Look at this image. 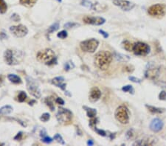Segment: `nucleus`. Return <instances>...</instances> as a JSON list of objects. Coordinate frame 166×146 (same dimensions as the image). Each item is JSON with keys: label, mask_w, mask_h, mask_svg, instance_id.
I'll return each mask as SVG.
<instances>
[{"label": "nucleus", "mask_w": 166, "mask_h": 146, "mask_svg": "<svg viewBox=\"0 0 166 146\" xmlns=\"http://www.w3.org/2000/svg\"><path fill=\"white\" fill-rule=\"evenodd\" d=\"M45 102L46 105L48 106L49 108L52 111H53L55 110V106H54V103H53V100L52 99V98H47L44 100Z\"/></svg>", "instance_id": "nucleus-25"}, {"label": "nucleus", "mask_w": 166, "mask_h": 146, "mask_svg": "<svg viewBox=\"0 0 166 146\" xmlns=\"http://www.w3.org/2000/svg\"><path fill=\"white\" fill-rule=\"evenodd\" d=\"M7 38H8V35H7L5 33H3V32L0 33V39L3 40V39H7Z\"/></svg>", "instance_id": "nucleus-48"}, {"label": "nucleus", "mask_w": 166, "mask_h": 146, "mask_svg": "<svg viewBox=\"0 0 166 146\" xmlns=\"http://www.w3.org/2000/svg\"><path fill=\"white\" fill-rule=\"evenodd\" d=\"M55 102H56V103H58V104L59 105H64L65 103L64 100L62 98H57L56 100H55Z\"/></svg>", "instance_id": "nucleus-45"}, {"label": "nucleus", "mask_w": 166, "mask_h": 146, "mask_svg": "<svg viewBox=\"0 0 166 146\" xmlns=\"http://www.w3.org/2000/svg\"><path fill=\"white\" fill-rule=\"evenodd\" d=\"M53 140L51 137L47 136H44V137H42V141L44 143H47V144H50V143H51L52 142H53Z\"/></svg>", "instance_id": "nucleus-39"}, {"label": "nucleus", "mask_w": 166, "mask_h": 146, "mask_svg": "<svg viewBox=\"0 0 166 146\" xmlns=\"http://www.w3.org/2000/svg\"><path fill=\"white\" fill-rule=\"evenodd\" d=\"M54 140H55V141H57L58 143H59L60 144H62V145H65V142L64 140H63V138H62V135H60L59 134H56L54 136Z\"/></svg>", "instance_id": "nucleus-31"}, {"label": "nucleus", "mask_w": 166, "mask_h": 146, "mask_svg": "<svg viewBox=\"0 0 166 146\" xmlns=\"http://www.w3.org/2000/svg\"><path fill=\"white\" fill-rule=\"evenodd\" d=\"M73 115V112L69 109H64V108H59L56 114L57 120L62 125H69L72 122Z\"/></svg>", "instance_id": "nucleus-3"}, {"label": "nucleus", "mask_w": 166, "mask_h": 146, "mask_svg": "<svg viewBox=\"0 0 166 146\" xmlns=\"http://www.w3.org/2000/svg\"><path fill=\"white\" fill-rule=\"evenodd\" d=\"M98 122V118H95V117H93V118H91L90 121H89V126L92 128V129H95L96 127V124Z\"/></svg>", "instance_id": "nucleus-35"}, {"label": "nucleus", "mask_w": 166, "mask_h": 146, "mask_svg": "<svg viewBox=\"0 0 166 146\" xmlns=\"http://www.w3.org/2000/svg\"><path fill=\"white\" fill-rule=\"evenodd\" d=\"M100 96H101V92L98 87H93L91 89L90 93H89V99H90L91 101H98L100 98Z\"/></svg>", "instance_id": "nucleus-16"}, {"label": "nucleus", "mask_w": 166, "mask_h": 146, "mask_svg": "<svg viewBox=\"0 0 166 146\" xmlns=\"http://www.w3.org/2000/svg\"><path fill=\"white\" fill-rule=\"evenodd\" d=\"M114 56H115V59L118 61H123V62H126V61H129L130 60V58H129L128 55H123L120 54V53H114Z\"/></svg>", "instance_id": "nucleus-21"}, {"label": "nucleus", "mask_w": 166, "mask_h": 146, "mask_svg": "<svg viewBox=\"0 0 166 146\" xmlns=\"http://www.w3.org/2000/svg\"><path fill=\"white\" fill-rule=\"evenodd\" d=\"M122 44H123V48H124L126 50H127V51H129V52L132 51L133 44L131 43L130 42H129V41H127V40H125V41H123Z\"/></svg>", "instance_id": "nucleus-26"}, {"label": "nucleus", "mask_w": 166, "mask_h": 146, "mask_svg": "<svg viewBox=\"0 0 166 146\" xmlns=\"http://www.w3.org/2000/svg\"><path fill=\"white\" fill-rule=\"evenodd\" d=\"M64 77L60 76V77H54L53 80H51V83L55 86L61 88L62 90H65L66 89V84L64 83Z\"/></svg>", "instance_id": "nucleus-17"}, {"label": "nucleus", "mask_w": 166, "mask_h": 146, "mask_svg": "<svg viewBox=\"0 0 166 146\" xmlns=\"http://www.w3.org/2000/svg\"><path fill=\"white\" fill-rule=\"evenodd\" d=\"M67 32H66V30H62L61 32L58 33V34H57V36H58V38H59V39H66V37H67Z\"/></svg>", "instance_id": "nucleus-37"}, {"label": "nucleus", "mask_w": 166, "mask_h": 146, "mask_svg": "<svg viewBox=\"0 0 166 146\" xmlns=\"http://www.w3.org/2000/svg\"><path fill=\"white\" fill-rule=\"evenodd\" d=\"M28 98V96H27V94L25 93L23 91H21V92L19 93L18 96H17V100L20 103H22V102L25 101L26 99Z\"/></svg>", "instance_id": "nucleus-29"}, {"label": "nucleus", "mask_w": 166, "mask_h": 146, "mask_svg": "<svg viewBox=\"0 0 166 146\" xmlns=\"http://www.w3.org/2000/svg\"><path fill=\"white\" fill-rule=\"evenodd\" d=\"M92 4H93L92 2H89V1H88V0H82V1L81 2V5L85 7V8H90V9L92 6Z\"/></svg>", "instance_id": "nucleus-34"}, {"label": "nucleus", "mask_w": 166, "mask_h": 146, "mask_svg": "<svg viewBox=\"0 0 166 146\" xmlns=\"http://www.w3.org/2000/svg\"><path fill=\"white\" fill-rule=\"evenodd\" d=\"M112 55L109 51H100L95 55L94 61L98 68L101 70H106L109 68L112 61Z\"/></svg>", "instance_id": "nucleus-1"}, {"label": "nucleus", "mask_w": 166, "mask_h": 146, "mask_svg": "<svg viewBox=\"0 0 166 146\" xmlns=\"http://www.w3.org/2000/svg\"><path fill=\"white\" fill-rule=\"evenodd\" d=\"M133 136H134V131H133V129H130V130L128 131L127 133H126V138H127L128 140L132 138Z\"/></svg>", "instance_id": "nucleus-40"}, {"label": "nucleus", "mask_w": 166, "mask_h": 146, "mask_svg": "<svg viewBox=\"0 0 166 146\" xmlns=\"http://www.w3.org/2000/svg\"><path fill=\"white\" fill-rule=\"evenodd\" d=\"M94 129H95V131L97 132V134H98L100 135V136H107V133H106V132H105L103 130H101V129H98L96 127H95Z\"/></svg>", "instance_id": "nucleus-41"}, {"label": "nucleus", "mask_w": 166, "mask_h": 146, "mask_svg": "<svg viewBox=\"0 0 166 146\" xmlns=\"http://www.w3.org/2000/svg\"><path fill=\"white\" fill-rule=\"evenodd\" d=\"M83 21L88 24H92V25H102L106 22L105 19L102 17H95V16H86L83 18Z\"/></svg>", "instance_id": "nucleus-14"}, {"label": "nucleus", "mask_w": 166, "mask_h": 146, "mask_svg": "<svg viewBox=\"0 0 166 146\" xmlns=\"http://www.w3.org/2000/svg\"><path fill=\"white\" fill-rule=\"evenodd\" d=\"M40 136H41V137H42H42H44V136H47V132H46V131L44 130V129H43V130L41 131Z\"/></svg>", "instance_id": "nucleus-49"}, {"label": "nucleus", "mask_w": 166, "mask_h": 146, "mask_svg": "<svg viewBox=\"0 0 166 146\" xmlns=\"http://www.w3.org/2000/svg\"><path fill=\"white\" fill-rule=\"evenodd\" d=\"M36 103V101H35V100H32V101H31V102H30L29 105H31V106H32L33 103Z\"/></svg>", "instance_id": "nucleus-53"}, {"label": "nucleus", "mask_w": 166, "mask_h": 146, "mask_svg": "<svg viewBox=\"0 0 166 146\" xmlns=\"http://www.w3.org/2000/svg\"><path fill=\"white\" fill-rule=\"evenodd\" d=\"M4 59L6 62L7 64L10 66H14V65L19 64V63L17 61L16 58L15 57L14 53L11 50H7L4 53Z\"/></svg>", "instance_id": "nucleus-13"}, {"label": "nucleus", "mask_w": 166, "mask_h": 146, "mask_svg": "<svg viewBox=\"0 0 166 146\" xmlns=\"http://www.w3.org/2000/svg\"><path fill=\"white\" fill-rule=\"evenodd\" d=\"M26 84H27V89L28 92L32 96L36 98H41V90L39 87V84L36 80L33 78L32 77L28 76L26 77Z\"/></svg>", "instance_id": "nucleus-4"}, {"label": "nucleus", "mask_w": 166, "mask_h": 146, "mask_svg": "<svg viewBox=\"0 0 166 146\" xmlns=\"http://www.w3.org/2000/svg\"><path fill=\"white\" fill-rule=\"evenodd\" d=\"M108 8V6L104 4H100L98 2H95V3L92 4V6L91 8L92 10L96 12H98V13H100V12H104L107 10Z\"/></svg>", "instance_id": "nucleus-18"}, {"label": "nucleus", "mask_w": 166, "mask_h": 146, "mask_svg": "<svg viewBox=\"0 0 166 146\" xmlns=\"http://www.w3.org/2000/svg\"><path fill=\"white\" fill-rule=\"evenodd\" d=\"M8 10V5L5 0H0V13L4 14Z\"/></svg>", "instance_id": "nucleus-27"}, {"label": "nucleus", "mask_w": 166, "mask_h": 146, "mask_svg": "<svg viewBox=\"0 0 166 146\" xmlns=\"http://www.w3.org/2000/svg\"><path fill=\"white\" fill-rule=\"evenodd\" d=\"M87 145H93L94 141L92 140H88V141H87Z\"/></svg>", "instance_id": "nucleus-51"}, {"label": "nucleus", "mask_w": 166, "mask_h": 146, "mask_svg": "<svg viewBox=\"0 0 166 146\" xmlns=\"http://www.w3.org/2000/svg\"><path fill=\"white\" fill-rule=\"evenodd\" d=\"M132 52L137 55H146L150 53V47L143 42H137L133 44Z\"/></svg>", "instance_id": "nucleus-8"}, {"label": "nucleus", "mask_w": 166, "mask_h": 146, "mask_svg": "<svg viewBox=\"0 0 166 146\" xmlns=\"http://www.w3.org/2000/svg\"><path fill=\"white\" fill-rule=\"evenodd\" d=\"M75 67V65L72 61H69V62H66L64 65V69L66 71H69L71 69H73Z\"/></svg>", "instance_id": "nucleus-36"}, {"label": "nucleus", "mask_w": 166, "mask_h": 146, "mask_svg": "<svg viewBox=\"0 0 166 146\" xmlns=\"http://www.w3.org/2000/svg\"><path fill=\"white\" fill-rule=\"evenodd\" d=\"M37 0H19V3L28 8H32L36 3Z\"/></svg>", "instance_id": "nucleus-24"}, {"label": "nucleus", "mask_w": 166, "mask_h": 146, "mask_svg": "<svg viewBox=\"0 0 166 146\" xmlns=\"http://www.w3.org/2000/svg\"><path fill=\"white\" fill-rule=\"evenodd\" d=\"M160 75V68L156 66L153 63H149L147 65L145 72V77L150 80H155Z\"/></svg>", "instance_id": "nucleus-9"}, {"label": "nucleus", "mask_w": 166, "mask_h": 146, "mask_svg": "<svg viewBox=\"0 0 166 146\" xmlns=\"http://www.w3.org/2000/svg\"><path fill=\"white\" fill-rule=\"evenodd\" d=\"M158 84V85H160V86L163 87V89H166V83H165V82L160 81V82H159V83H157V84Z\"/></svg>", "instance_id": "nucleus-47"}, {"label": "nucleus", "mask_w": 166, "mask_h": 146, "mask_svg": "<svg viewBox=\"0 0 166 146\" xmlns=\"http://www.w3.org/2000/svg\"><path fill=\"white\" fill-rule=\"evenodd\" d=\"M8 78L13 84H20L22 83V80L20 78V77H19L18 75H16L15 74H9L8 75Z\"/></svg>", "instance_id": "nucleus-19"}, {"label": "nucleus", "mask_w": 166, "mask_h": 146, "mask_svg": "<svg viewBox=\"0 0 166 146\" xmlns=\"http://www.w3.org/2000/svg\"><path fill=\"white\" fill-rule=\"evenodd\" d=\"M36 58L38 61L48 66L57 64V57L55 56L53 50H52L51 49H45V50L39 51L37 53Z\"/></svg>", "instance_id": "nucleus-2"}, {"label": "nucleus", "mask_w": 166, "mask_h": 146, "mask_svg": "<svg viewBox=\"0 0 166 146\" xmlns=\"http://www.w3.org/2000/svg\"><path fill=\"white\" fill-rule=\"evenodd\" d=\"M99 33L103 35V38H105V39H107V38L109 37V34L105 32V31L102 30H99Z\"/></svg>", "instance_id": "nucleus-46"}, {"label": "nucleus", "mask_w": 166, "mask_h": 146, "mask_svg": "<svg viewBox=\"0 0 166 146\" xmlns=\"http://www.w3.org/2000/svg\"><path fill=\"white\" fill-rule=\"evenodd\" d=\"M157 142H158V139L156 138V136H145L142 139H140V140L134 142L133 143V145H153L156 144Z\"/></svg>", "instance_id": "nucleus-11"}, {"label": "nucleus", "mask_w": 166, "mask_h": 146, "mask_svg": "<svg viewBox=\"0 0 166 146\" xmlns=\"http://www.w3.org/2000/svg\"><path fill=\"white\" fill-rule=\"evenodd\" d=\"M3 80H4L3 75H0V86L2 84V83H3Z\"/></svg>", "instance_id": "nucleus-52"}, {"label": "nucleus", "mask_w": 166, "mask_h": 146, "mask_svg": "<svg viewBox=\"0 0 166 146\" xmlns=\"http://www.w3.org/2000/svg\"><path fill=\"white\" fill-rule=\"evenodd\" d=\"M99 45V42L97 39H91L88 40L81 42L80 44V47L81 50L85 53H93L96 51Z\"/></svg>", "instance_id": "nucleus-6"}, {"label": "nucleus", "mask_w": 166, "mask_h": 146, "mask_svg": "<svg viewBox=\"0 0 166 146\" xmlns=\"http://www.w3.org/2000/svg\"><path fill=\"white\" fill-rule=\"evenodd\" d=\"M148 13L153 17L161 18L166 13V5L164 4H155L148 9Z\"/></svg>", "instance_id": "nucleus-7"}, {"label": "nucleus", "mask_w": 166, "mask_h": 146, "mask_svg": "<svg viewBox=\"0 0 166 146\" xmlns=\"http://www.w3.org/2000/svg\"><path fill=\"white\" fill-rule=\"evenodd\" d=\"M115 118L122 124H128L129 122V109L125 106H120L115 111Z\"/></svg>", "instance_id": "nucleus-5"}, {"label": "nucleus", "mask_w": 166, "mask_h": 146, "mask_svg": "<svg viewBox=\"0 0 166 146\" xmlns=\"http://www.w3.org/2000/svg\"><path fill=\"white\" fill-rule=\"evenodd\" d=\"M58 29H59V23L55 22V23H54V24H52V25L49 27L48 30H47V33H48V34H50V33H52L55 32V31L58 30Z\"/></svg>", "instance_id": "nucleus-28"}, {"label": "nucleus", "mask_w": 166, "mask_h": 146, "mask_svg": "<svg viewBox=\"0 0 166 146\" xmlns=\"http://www.w3.org/2000/svg\"><path fill=\"white\" fill-rule=\"evenodd\" d=\"M163 126H164V123L163 121L159 118H155L151 122L150 125V129L154 132H159L163 129Z\"/></svg>", "instance_id": "nucleus-15"}, {"label": "nucleus", "mask_w": 166, "mask_h": 146, "mask_svg": "<svg viewBox=\"0 0 166 146\" xmlns=\"http://www.w3.org/2000/svg\"><path fill=\"white\" fill-rule=\"evenodd\" d=\"M113 4L124 11H129L135 7V4L127 0H113Z\"/></svg>", "instance_id": "nucleus-12"}, {"label": "nucleus", "mask_w": 166, "mask_h": 146, "mask_svg": "<svg viewBox=\"0 0 166 146\" xmlns=\"http://www.w3.org/2000/svg\"><path fill=\"white\" fill-rule=\"evenodd\" d=\"M13 109L10 106H5L0 109V114L1 115H8L13 111Z\"/></svg>", "instance_id": "nucleus-22"}, {"label": "nucleus", "mask_w": 166, "mask_h": 146, "mask_svg": "<svg viewBox=\"0 0 166 146\" xmlns=\"http://www.w3.org/2000/svg\"><path fill=\"white\" fill-rule=\"evenodd\" d=\"M129 79L130 80H131L132 82H134V83H137V84H139V83H140L141 82L140 79H138L135 77H133V76H130V77H129Z\"/></svg>", "instance_id": "nucleus-43"}, {"label": "nucleus", "mask_w": 166, "mask_h": 146, "mask_svg": "<svg viewBox=\"0 0 166 146\" xmlns=\"http://www.w3.org/2000/svg\"><path fill=\"white\" fill-rule=\"evenodd\" d=\"M22 136H23V133L21 131L19 132L14 137V140H21V139H22Z\"/></svg>", "instance_id": "nucleus-44"}, {"label": "nucleus", "mask_w": 166, "mask_h": 146, "mask_svg": "<svg viewBox=\"0 0 166 146\" xmlns=\"http://www.w3.org/2000/svg\"><path fill=\"white\" fill-rule=\"evenodd\" d=\"M122 90H123L124 92H129V93H131V94H134V89H133L132 86L131 85H127V86H125L122 88Z\"/></svg>", "instance_id": "nucleus-30"}, {"label": "nucleus", "mask_w": 166, "mask_h": 146, "mask_svg": "<svg viewBox=\"0 0 166 146\" xmlns=\"http://www.w3.org/2000/svg\"><path fill=\"white\" fill-rule=\"evenodd\" d=\"M78 26H80V24H77V23L67 22L64 25V28H66V29H70V28H73V27H78Z\"/></svg>", "instance_id": "nucleus-33"}, {"label": "nucleus", "mask_w": 166, "mask_h": 146, "mask_svg": "<svg viewBox=\"0 0 166 146\" xmlns=\"http://www.w3.org/2000/svg\"><path fill=\"white\" fill-rule=\"evenodd\" d=\"M124 69H125V71H126V72H132L133 71V69H130L131 66H126V67H124Z\"/></svg>", "instance_id": "nucleus-50"}, {"label": "nucleus", "mask_w": 166, "mask_h": 146, "mask_svg": "<svg viewBox=\"0 0 166 146\" xmlns=\"http://www.w3.org/2000/svg\"><path fill=\"white\" fill-rule=\"evenodd\" d=\"M159 99L161 100H166V92L163 91V92H160V94L159 95Z\"/></svg>", "instance_id": "nucleus-42"}, {"label": "nucleus", "mask_w": 166, "mask_h": 146, "mask_svg": "<svg viewBox=\"0 0 166 146\" xmlns=\"http://www.w3.org/2000/svg\"><path fill=\"white\" fill-rule=\"evenodd\" d=\"M10 19H11L13 21H15V22H18V21H19L20 20H21V18H20L19 15L17 14V13H13V14L11 15V16H10Z\"/></svg>", "instance_id": "nucleus-38"}, {"label": "nucleus", "mask_w": 166, "mask_h": 146, "mask_svg": "<svg viewBox=\"0 0 166 146\" xmlns=\"http://www.w3.org/2000/svg\"><path fill=\"white\" fill-rule=\"evenodd\" d=\"M145 107L148 109V111L153 113V114H162L163 112H164V109H160V108L148 106V105H145Z\"/></svg>", "instance_id": "nucleus-23"}, {"label": "nucleus", "mask_w": 166, "mask_h": 146, "mask_svg": "<svg viewBox=\"0 0 166 146\" xmlns=\"http://www.w3.org/2000/svg\"><path fill=\"white\" fill-rule=\"evenodd\" d=\"M50 114L49 113H44L40 117V120L44 122H46L50 120Z\"/></svg>", "instance_id": "nucleus-32"}, {"label": "nucleus", "mask_w": 166, "mask_h": 146, "mask_svg": "<svg viewBox=\"0 0 166 146\" xmlns=\"http://www.w3.org/2000/svg\"><path fill=\"white\" fill-rule=\"evenodd\" d=\"M58 2H62V0H57Z\"/></svg>", "instance_id": "nucleus-54"}, {"label": "nucleus", "mask_w": 166, "mask_h": 146, "mask_svg": "<svg viewBox=\"0 0 166 146\" xmlns=\"http://www.w3.org/2000/svg\"><path fill=\"white\" fill-rule=\"evenodd\" d=\"M10 31L18 38L24 37L28 33V28L23 24H19L16 26H11L10 27Z\"/></svg>", "instance_id": "nucleus-10"}, {"label": "nucleus", "mask_w": 166, "mask_h": 146, "mask_svg": "<svg viewBox=\"0 0 166 146\" xmlns=\"http://www.w3.org/2000/svg\"><path fill=\"white\" fill-rule=\"evenodd\" d=\"M84 109H85V111H86V114H87V117H90V118H93V117H95L96 114H97V111H96V109H92V108L90 107H87V106H83Z\"/></svg>", "instance_id": "nucleus-20"}]
</instances>
